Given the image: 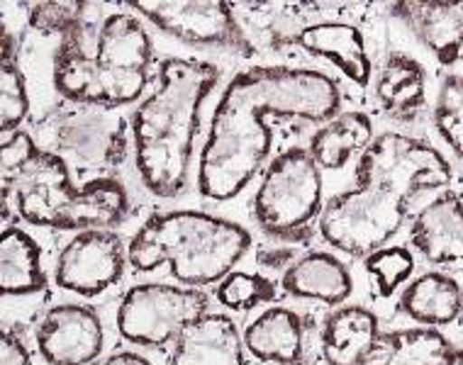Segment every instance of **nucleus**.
<instances>
[{"label":"nucleus","instance_id":"3","mask_svg":"<svg viewBox=\"0 0 463 365\" xmlns=\"http://www.w3.org/2000/svg\"><path fill=\"white\" fill-rule=\"evenodd\" d=\"M220 69L200 59H166L152 93L129 122L137 175L154 198L174 200L188 188L200 110L215 90Z\"/></svg>","mask_w":463,"mask_h":365},{"label":"nucleus","instance_id":"18","mask_svg":"<svg viewBox=\"0 0 463 365\" xmlns=\"http://www.w3.org/2000/svg\"><path fill=\"white\" fill-rule=\"evenodd\" d=\"M280 287L298 300H315L327 307H339L352 297L354 276L335 254L310 251L283 273Z\"/></svg>","mask_w":463,"mask_h":365},{"label":"nucleus","instance_id":"34","mask_svg":"<svg viewBox=\"0 0 463 365\" xmlns=\"http://www.w3.org/2000/svg\"><path fill=\"white\" fill-rule=\"evenodd\" d=\"M447 365H463V349H456L454 356L449 358Z\"/></svg>","mask_w":463,"mask_h":365},{"label":"nucleus","instance_id":"5","mask_svg":"<svg viewBox=\"0 0 463 365\" xmlns=\"http://www.w3.org/2000/svg\"><path fill=\"white\" fill-rule=\"evenodd\" d=\"M10 212L42 229H115L128 220L129 195L112 175L73 185L64 156L42 149L27 166L3 178V217Z\"/></svg>","mask_w":463,"mask_h":365},{"label":"nucleus","instance_id":"19","mask_svg":"<svg viewBox=\"0 0 463 365\" xmlns=\"http://www.w3.org/2000/svg\"><path fill=\"white\" fill-rule=\"evenodd\" d=\"M381 336V322L364 304L336 307L322 324V358L327 365H364Z\"/></svg>","mask_w":463,"mask_h":365},{"label":"nucleus","instance_id":"14","mask_svg":"<svg viewBox=\"0 0 463 365\" xmlns=\"http://www.w3.org/2000/svg\"><path fill=\"white\" fill-rule=\"evenodd\" d=\"M293 42L310 56L329 61L356 88H366L373 79L366 40L356 24L320 20V23H310L305 24L303 30H298Z\"/></svg>","mask_w":463,"mask_h":365},{"label":"nucleus","instance_id":"28","mask_svg":"<svg viewBox=\"0 0 463 365\" xmlns=\"http://www.w3.org/2000/svg\"><path fill=\"white\" fill-rule=\"evenodd\" d=\"M217 302L234 312H249L259 304H269L279 297L276 285L266 276L259 273H244V270H232L224 276L215 287Z\"/></svg>","mask_w":463,"mask_h":365},{"label":"nucleus","instance_id":"30","mask_svg":"<svg viewBox=\"0 0 463 365\" xmlns=\"http://www.w3.org/2000/svg\"><path fill=\"white\" fill-rule=\"evenodd\" d=\"M42 151V146L34 142V136L24 129H15L10 135L3 136V146H0V168H3V178L5 175L17 173Z\"/></svg>","mask_w":463,"mask_h":365},{"label":"nucleus","instance_id":"22","mask_svg":"<svg viewBox=\"0 0 463 365\" xmlns=\"http://www.w3.org/2000/svg\"><path fill=\"white\" fill-rule=\"evenodd\" d=\"M454 351L439 329L405 326L381 332L364 365H447Z\"/></svg>","mask_w":463,"mask_h":365},{"label":"nucleus","instance_id":"26","mask_svg":"<svg viewBox=\"0 0 463 365\" xmlns=\"http://www.w3.org/2000/svg\"><path fill=\"white\" fill-rule=\"evenodd\" d=\"M431 119L441 144L451 151V156L463 161V73L444 76Z\"/></svg>","mask_w":463,"mask_h":365},{"label":"nucleus","instance_id":"15","mask_svg":"<svg viewBox=\"0 0 463 365\" xmlns=\"http://www.w3.org/2000/svg\"><path fill=\"white\" fill-rule=\"evenodd\" d=\"M168 365H247L244 336L220 312H208L185 326L174 343Z\"/></svg>","mask_w":463,"mask_h":365},{"label":"nucleus","instance_id":"2","mask_svg":"<svg viewBox=\"0 0 463 365\" xmlns=\"http://www.w3.org/2000/svg\"><path fill=\"white\" fill-rule=\"evenodd\" d=\"M454 178L451 161L424 139L383 132L356 164V188L339 192L317 220L327 247L366 258L388 247L424 195L444 191Z\"/></svg>","mask_w":463,"mask_h":365},{"label":"nucleus","instance_id":"11","mask_svg":"<svg viewBox=\"0 0 463 365\" xmlns=\"http://www.w3.org/2000/svg\"><path fill=\"white\" fill-rule=\"evenodd\" d=\"M56 154H71L73 159L93 168H115L128 159V122L103 108L69 110L52 127Z\"/></svg>","mask_w":463,"mask_h":365},{"label":"nucleus","instance_id":"9","mask_svg":"<svg viewBox=\"0 0 463 365\" xmlns=\"http://www.w3.org/2000/svg\"><path fill=\"white\" fill-rule=\"evenodd\" d=\"M137 15H144L161 33L198 47H220L240 56H254V42L249 40L230 3H181V0H129L125 3Z\"/></svg>","mask_w":463,"mask_h":365},{"label":"nucleus","instance_id":"7","mask_svg":"<svg viewBox=\"0 0 463 365\" xmlns=\"http://www.w3.org/2000/svg\"><path fill=\"white\" fill-rule=\"evenodd\" d=\"M254 220L259 229L280 241L305 244L312 222L320 220L322 168L303 146L280 151L261 175L254 192Z\"/></svg>","mask_w":463,"mask_h":365},{"label":"nucleus","instance_id":"20","mask_svg":"<svg viewBox=\"0 0 463 365\" xmlns=\"http://www.w3.org/2000/svg\"><path fill=\"white\" fill-rule=\"evenodd\" d=\"M398 310L420 326H451L463 317V287L444 270H427L400 293Z\"/></svg>","mask_w":463,"mask_h":365},{"label":"nucleus","instance_id":"23","mask_svg":"<svg viewBox=\"0 0 463 365\" xmlns=\"http://www.w3.org/2000/svg\"><path fill=\"white\" fill-rule=\"evenodd\" d=\"M47 287L42 247L23 227H5L0 239V293L3 297H27Z\"/></svg>","mask_w":463,"mask_h":365},{"label":"nucleus","instance_id":"10","mask_svg":"<svg viewBox=\"0 0 463 365\" xmlns=\"http://www.w3.org/2000/svg\"><path fill=\"white\" fill-rule=\"evenodd\" d=\"M128 266V247L118 231H79L56 256L54 285L80 297H98L120 283Z\"/></svg>","mask_w":463,"mask_h":365},{"label":"nucleus","instance_id":"29","mask_svg":"<svg viewBox=\"0 0 463 365\" xmlns=\"http://www.w3.org/2000/svg\"><path fill=\"white\" fill-rule=\"evenodd\" d=\"M93 10L90 3H80V0H73V3H34L30 5V27L37 30L40 34H56L59 40L69 34L71 30H76L79 24H83L89 20V13Z\"/></svg>","mask_w":463,"mask_h":365},{"label":"nucleus","instance_id":"12","mask_svg":"<svg viewBox=\"0 0 463 365\" xmlns=\"http://www.w3.org/2000/svg\"><path fill=\"white\" fill-rule=\"evenodd\" d=\"M34 343L47 365H93L105 349V329L93 307L54 304L34 329Z\"/></svg>","mask_w":463,"mask_h":365},{"label":"nucleus","instance_id":"33","mask_svg":"<svg viewBox=\"0 0 463 365\" xmlns=\"http://www.w3.org/2000/svg\"><path fill=\"white\" fill-rule=\"evenodd\" d=\"M103 365H154L152 360L142 353H137V351H118V353H112L103 360Z\"/></svg>","mask_w":463,"mask_h":365},{"label":"nucleus","instance_id":"8","mask_svg":"<svg viewBox=\"0 0 463 365\" xmlns=\"http://www.w3.org/2000/svg\"><path fill=\"white\" fill-rule=\"evenodd\" d=\"M210 312V297L198 287L142 283L122 295L115 326L122 339L142 349L176 343L185 326Z\"/></svg>","mask_w":463,"mask_h":365},{"label":"nucleus","instance_id":"32","mask_svg":"<svg viewBox=\"0 0 463 365\" xmlns=\"http://www.w3.org/2000/svg\"><path fill=\"white\" fill-rule=\"evenodd\" d=\"M298 258H300V256H298V248L293 247L261 248V251L256 254V263H259L261 268L283 270V273H286V270L298 261Z\"/></svg>","mask_w":463,"mask_h":365},{"label":"nucleus","instance_id":"27","mask_svg":"<svg viewBox=\"0 0 463 365\" xmlns=\"http://www.w3.org/2000/svg\"><path fill=\"white\" fill-rule=\"evenodd\" d=\"M364 268L373 278L381 297H392L400 287L408 285L415 273V256L408 247L392 244L368 254L364 258Z\"/></svg>","mask_w":463,"mask_h":365},{"label":"nucleus","instance_id":"25","mask_svg":"<svg viewBox=\"0 0 463 365\" xmlns=\"http://www.w3.org/2000/svg\"><path fill=\"white\" fill-rule=\"evenodd\" d=\"M30 112V96L23 69L17 64L15 40L3 24V54H0V132L3 136L20 129Z\"/></svg>","mask_w":463,"mask_h":365},{"label":"nucleus","instance_id":"6","mask_svg":"<svg viewBox=\"0 0 463 365\" xmlns=\"http://www.w3.org/2000/svg\"><path fill=\"white\" fill-rule=\"evenodd\" d=\"M251 234L240 222L203 210H166L146 217L128 244L129 266L152 273L168 266L184 287L217 285L249 254Z\"/></svg>","mask_w":463,"mask_h":365},{"label":"nucleus","instance_id":"4","mask_svg":"<svg viewBox=\"0 0 463 365\" xmlns=\"http://www.w3.org/2000/svg\"><path fill=\"white\" fill-rule=\"evenodd\" d=\"M154 44L139 15L108 13L86 20L54 49L52 83L73 105L115 110L142 100L152 79Z\"/></svg>","mask_w":463,"mask_h":365},{"label":"nucleus","instance_id":"13","mask_svg":"<svg viewBox=\"0 0 463 365\" xmlns=\"http://www.w3.org/2000/svg\"><path fill=\"white\" fill-rule=\"evenodd\" d=\"M410 244L431 266H463V192L444 191L412 220Z\"/></svg>","mask_w":463,"mask_h":365},{"label":"nucleus","instance_id":"24","mask_svg":"<svg viewBox=\"0 0 463 365\" xmlns=\"http://www.w3.org/2000/svg\"><path fill=\"white\" fill-rule=\"evenodd\" d=\"M373 139V122L366 112L346 110L325 122L310 136L307 151L322 171H342L359 151L364 154Z\"/></svg>","mask_w":463,"mask_h":365},{"label":"nucleus","instance_id":"1","mask_svg":"<svg viewBox=\"0 0 463 365\" xmlns=\"http://www.w3.org/2000/svg\"><path fill=\"white\" fill-rule=\"evenodd\" d=\"M342 93L327 73L290 66H251L224 86L200 149L198 192L213 202L237 198L269 161L271 122H329Z\"/></svg>","mask_w":463,"mask_h":365},{"label":"nucleus","instance_id":"17","mask_svg":"<svg viewBox=\"0 0 463 365\" xmlns=\"http://www.w3.org/2000/svg\"><path fill=\"white\" fill-rule=\"evenodd\" d=\"M392 10L441 66L463 64V3H395Z\"/></svg>","mask_w":463,"mask_h":365},{"label":"nucleus","instance_id":"31","mask_svg":"<svg viewBox=\"0 0 463 365\" xmlns=\"http://www.w3.org/2000/svg\"><path fill=\"white\" fill-rule=\"evenodd\" d=\"M33 363V353L24 346L20 332L13 326H3V336H0V365H30Z\"/></svg>","mask_w":463,"mask_h":365},{"label":"nucleus","instance_id":"21","mask_svg":"<svg viewBox=\"0 0 463 365\" xmlns=\"http://www.w3.org/2000/svg\"><path fill=\"white\" fill-rule=\"evenodd\" d=\"M375 100L385 115L412 122L427 108V71L415 56L391 51L375 79Z\"/></svg>","mask_w":463,"mask_h":365},{"label":"nucleus","instance_id":"16","mask_svg":"<svg viewBox=\"0 0 463 365\" xmlns=\"http://www.w3.org/2000/svg\"><path fill=\"white\" fill-rule=\"evenodd\" d=\"M249 356L261 363L305 365L307 358V324L293 307H266L244 329Z\"/></svg>","mask_w":463,"mask_h":365}]
</instances>
